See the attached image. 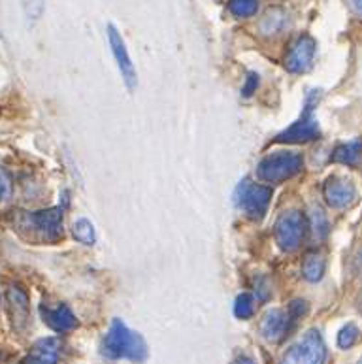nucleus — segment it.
Listing matches in <instances>:
<instances>
[{
    "instance_id": "obj_1",
    "label": "nucleus",
    "mask_w": 362,
    "mask_h": 364,
    "mask_svg": "<svg viewBox=\"0 0 362 364\" xmlns=\"http://www.w3.org/2000/svg\"><path fill=\"white\" fill-rule=\"evenodd\" d=\"M102 355L112 360L130 359L142 363L147 357V346L140 334L129 331L119 319H114L108 334L102 340Z\"/></svg>"
},
{
    "instance_id": "obj_2",
    "label": "nucleus",
    "mask_w": 362,
    "mask_h": 364,
    "mask_svg": "<svg viewBox=\"0 0 362 364\" xmlns=\"http://www.w3.org/2000/svg\"><path fill=\"white\" fill-rule=\"evenodd\" d=\"M14 221H16L14 225L17 230L28 228L31 238H38L49 244L63 238V210L59 208L34 213L17 212V218H14Z\"/></svg>"
},
{
    "instance_id": "obj_3",
    "label": "nucleus",
    "mask_w": 362,
    "mask_h": 364,
    "mask_svg": "<svg viewBox=\"0 0 362 364\" xmlns=\"http://www.w3.org/2000/svg\"><path fill=\"white\" fill-rule=\"evenodd\" d=\"M304 168L302 155L294 151H276L266 155L257 166V176L259 180L266 183H282V181L291 180Z\"/></svg>"
},
{
    "instance_id": "obj_4",
    "label": "nucleus",
    "mask_w": 362,
    "mask_h": 364,
    "mask_svg": "<svg viewBox=\"0 0 362 364\" xmlns=\"http://www.w3.org/2000/svg\"><path fill=\"white\" fill-rule=\"evenodd\" d=\"M306 311L308 304L304 300H294L287 310H270L260 321V334L265 336L266 342H282Z\"/></svg>"
},
{
    "instance_id": "obj_5",
    "label": "nucleus",
    "mask_w": 362,
    "mask_h": 364,
    "mask_svg": "<svg viewBox=\"0 0 362 364\" xmlns=\"http://www.w3.org/2000/svg\"><path fill=\"white\" fill-rule=\"evenodd\" d=\"M319 91L308 92L306 104H304L302 117L294 121L289 129L280 132L276 136V141H280V144H308V141H314L319 138V123L312 117V112H314V108L319 102Z\"/></svg>"
},
{
    "instance_id": "obj_6",
    "label": "nucleus",
    "mask_w": 362,
    "mask_h": 364,
    "mask_svg": "<svg viewBox=\"0 0 362 364\" xmlns=\"http://www.w3.org/2000/svg\"><path fill=\"white\" fill-rule=\"evenodd\" d=\"M272 200V187L243 180L234 193V202L243 212V215L253 221H260L268 212Z\"/></svg>"
},
{
    "instance_id": "obj_7",
    "label": "nucleus",
    "mask_w": 362,
    "mask_h": 364,
    "mask_svg": "<svg viewBox=\"0 0 362 364\" xmlns=\"http://www.w3.org/2000/svg\"><path fill=\"white\" fill-rule=\"evenodd\" d=\"M326 360V346L319 331H308L300 342L287 349L282 364H324Z\"/></svg>"
},
{
    "instance_id": "obj_8",
    "label": "nucleus",
    "mask_w": 362,
    "mask_h": 364,
    "mask_svg": "<svg viewBox=\"0 0 362 364\" xmlns=\"http://www.w3.org/2000/svg\"><path fill=\"white\" fill-rule=\"evenodd\" d=\"M306 230H308V221L304 218V213L297 212V210L282 213L274 227L276 242L283 251L298 250L306 236Z\"/></svg>"
},
{
    "instance_id": "obj_9",
    "label": "nucleus",
    "mask_w": 362,
    "mask_h": 364,
    "mask_svg": "<svg viewBox=\"0 0 362 364\" xmlns=\"http://www.w3.org/2000/svg\"><path fill=\"white\" fill-rule=\"evenodd\" d=\"M323 196L326 204L334 210H346L357 202V187L349 178L330 176L323 185Z\"/></svg>"
},
{
    "instance_id": "obj_10",
    "label": "nucleus",
    "mask_w": 362,
    "mask_h": 364,
    "mask_svg": "<svg viewBox=\"0 0 362 364\" xmlns=\"http://www.w3.org/2000/svg\"><path fill=\"white\" fill-rule=\"evenodd\" d=\"M315 40L308 34H302L294 40V44L291 46L289 53L285 57V68L292 74H300V72H306L314 63L315 57Z\"/></svg>"
},
{
    "instance_id": "obj_11",
    "label": "nucleus",
    "mask_w": 362,
    "mask_h": 364,
    "mask_svg": "<svg viewBox=\"0 0 362 364\" xmlns=\"http://www.w3.org/2000/svg\"><path fill=\"white\" fill-rule=\"evenodd\" d=\"M6 302H8V311L14 328L19 332L27 331L31 323V306H28V296L21 287L10 285L6 291Z\"/></svg>"
},
{
    "instance_id": "obj_12",
    "label": "nucleus",
    "mask_w": 362,
    "mask_h": 364,
    "mask_svg": "<svg viewBox=\"0 0 362 364\" xmlns=\"http://www.w3.org/2000/svg\"><path fill=\"white\" fill-rule=\"evenodd\" d=\"M108 36H110V46H112V51H114V57L117 60V66H119L121 76H123L124 83L129 85V89L136 87V70L132 60L129 57V51H127V46H124L121 34L117 33V28L114 25L108 27Z\"/></svg>"
},
{
    "instance_id": "obj_13",
    "label": "nucleus",
    "mask_w": 362,
    "mask_h": 364,
    "mask_svg": "<svg viewBox=\"0 0 362 364\" xmlns=\"http://www.w3.org/2000/svg\"><path fill=\"white\" fill-rule=\"evenodd\" d=\"M43 317V323L53 328L55 332H70L72 328H76L78 319L76 316L72 314V310L66 304L59 306H46L43 304L40 308Z\"/></svg>"
},
{
    "instance_id": "obj_14",
    "label": "nucleus",
    "mask_w": 362,
    "mask_h": 364,
    "mask_svg": "<svg viewBox=\"0 0 362 364\" xmlns=\"http://www.w3.org/2000/svg\"><path fill=\"white\" fill-rule=\"evenodd\" d=\"M59 340L55 338H43L34 343L27 357L21 359L19 364H59Z\"/></svg>"
},
{
    "instance_id": "obj_15",
    "label": "nucleus",
    "mask_w": 362,
    "mask_h": 364,
    "mask_svg": "<svg viewBox=\"0 0 362 364\" xmlns=\"http://www.w3.org/2000/svg\"><path fill=\"white\" fill-rule=\"evenodd\" d=\"M324 270H326V259L321 251H309L306 253L302 261V276L304 279L315 283L323 277Z\"/></svg>"
},
{
    "instance_id": "obj_16",
    "label": "nucleus",
    "mask_w": 362,
    "mask_h": 364,
    "mask_svg": "<svg viewBox=\"0 0 362 364\" xmlns=\"http://www.w3.org/2000/svg\"><path fill=\"white\" fill-rule=\"evenodd\" d=\"M362 155V138H355L351 141L336 146L330 155V161L338 164H355Z\"/></svg>"
},
{
    "instance_id": "obj_17",
    "label": "nucleus",
    "mask_w": 362,
    "mask_h": 364,
    "mask_svg": "<svg viewBox=\"0 0 362 364\" xmlns=\"http://www.w3.org/2000/svg\"><path fill=\"white\" fill-rule=\"evenodd\" d=\"M72 234H74V238H76L80 244H85V245L95 244V227H92L91 221H87V219H80V221H76L74 227H72Z\"/></svg>"
},
{
    "instance_id": "obj_18",
    "label": "nucleus",
    "mask_w": 362,
    "mask_h": 364,
    "mask_svg": "<svg viewBox=\"0 0 362 364\" xmlns=\"http://www.w3.org/2000/svg\"><path fill=\"white\" fill-rule=\"evenodd\" d=\"M228 10L236 17H251L259 10V0H230Z\"/></svg>"
},
{
    "instance_id": "obj_19",
    "label": "nucleus",
    "mask_w": 362,
    "mask_h": 364,
    "mask_svg": "<svg viewBox=\"0 0 362 364\" xmlns=\"http://www.w3.org/2000/svg\"><path fill=\"white\" fill-rule=\"evenodd\" d=\"M358 338H361L358 326L355 325V323H347V325L338 332V346H340L341 349H349L358 342Z\"/></svg>"
},
{
    "instance_id": "obj_20",
    "label": "nucleus",
    "mask_w": 362,
    "mask_h": 364,
    "mask_svg": "<svg viewBox=\"0 0 362 364\" xmlns=\"http://www.w3.org/2000/svg\"><path fill=\"white\" fill-rule=\"evenodd\" d=\"M255 311V300L249 293H242L236 299V304H234V314L238 319H249L253 316Z\"/></svg>"
},
{
    "instance_id": "obj_21",
    "label": "nucleus",
    "mask_w": 362,
    "mask_h": 364,
    "mask_svg": "<svg viewBox=\"0 0 362 364\" xmlns=\"http://www.w3.org/2000/svg\"><path fill=\"white\" fill-rule=\"evenodd\" d=\"M11 196V180L4 170L0 168V200L4 202Z\"/></svg>"
},
{
    "instance_id": "obj_22",
    "label": "nucleus",
    "mask_w": 362,
    "mask_h": 364,
    "mask_svg": "<svg viewBox=\"0 0 362 364\" xmlns=\"http://www.w3.org/2000/svg\"><path fill=\"white\" fill-rule=\"evenodd\" d=\"M257 87H259V76L251 72V74L247 76V82H245V85H243L242 89L243 97H251V95L257 91Z\"/></svg>"
},
{
    "instance_id": "obj_23",
    "label": "nucleus",
    "mask_w": 362,
    "mask_h": 364,
    "mask_svg": "<svg viewBox=\"0 0 362 364\" xmlns=\"http://www.w3.org/2000/svg\"><path fill=\"white\" fill-rule=\"evenodd\" d=\"M351 6H353V10L362 14V0H351Z\"/></svg>"
},
{
    "instance_id": "obj_24",
    "label": "nucleus",
    "mask_w": 362,
    "mask_h": 364,
    "mask_svg": "<svg viewBox=\"0 0 362 364\" xmlns=\"http://www.w3.org/2000/svg\"><path fill=\"white\" fill-rule=\"evenodd\" d=\"M234 364H255V363L249 359V357H238V359L234 360Z\"/></svg>"
},
{
    "instance_id": "obj_25",
    "label": "nucleus",
    "mask_w": 362,
    "mask_h": 364,
    "mask_svg": "<svg viewBox=\"0 0 362 364\" xmlns=\"http://www.w3.org/2000/svg\"><path fill=\"white\" fill-rule=\"evenodd\" d=\"M358 310H361V314H362V293H361V296H358Z\"/></svg>"
},
{
    "instance_id": "obj_26",
    "label": "nucleus",
    "mask_w": 362,
    "mask_h": 364,
    "mask_svg": "<svg viewBox=\"0 0 362 364\" xmlns=\"http://www.w3.org/2000/svg\"><path fill=\"white\" fill-rule=\"evenodd\" d=\"M358 364H362V359H361V363H358Z\"/></svg>"
}]
</instances>
